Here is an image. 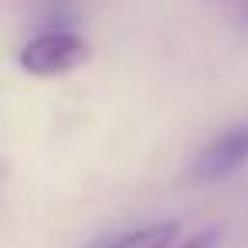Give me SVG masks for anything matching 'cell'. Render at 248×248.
Listing matches in <instances>:
<instances>
[{"instance_id":"cell-1","label":"cell","mask_w":248,"mask_h":248,"mask_svg":"<svg viewBox=\"0 0 248 248\" xmlns=\"http://www.w3.org/2000/svg\"><path fill=\"white\" fill-rule=\"evenodd\" d=\"M85 62H89V45L75 31H45L21 48V68L38 78L75 72Z\"/></svg>"},{"instance_id":"cell-2","label":"cell","mask_w":248,"mask_h":248,"mask_svg":"<svg viewBox=\"0 0 248 248\" xmlns=\"http://www.w3.org/2000/svg\"><path fill=\"white\" fill-rule=\"evenodd\" d=\"M241 163H248V123H238L224 133H217L187 167L190 184H214L231 177Z\"/></svg>"},{"instance_id":"cell-3","label":"cell","mask_w":248,"mask_h":248,"mask_svg":"<svg viewBox=\"0 0 248 248\" xmlns=\"http://www.w3.org/2000/svg\"><path fill=\"white\" fill-rule=\"evenodd\" d=\"M180 224L177 221H160V224H146V228H136V231H126L99 248H170L173 238H177Z\"/></svg>"},{"instance_id":"cell-4","label":"cell","mask_w":248,"mask_h":248,"mask_svg":"<svg viewBox=\"0 0 248 248\" xmlns=\"http://www.w3.org/2000/svg\"><path fill=\"white\" fill-rule=\"evenodd\" d=\"M217 245V231H197L194 238H187L180 248H214Z\"/></svg>"}]
</instances>
